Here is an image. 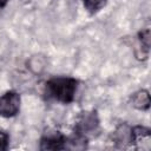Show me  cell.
<instances>
[{"label": "cell", "instance_id": "3957f363", "mask_svg": "<svg viewBox=\"0 0 151 151\" xmlns=\"http://www.w3.org/2000/svg\"><path fill=\"white\" fill-rule=\"evenodd\" d=\"M21 98L15 91H7L0 97V117L12 118L20 111Z\"/></svg>", "mask_w": 151, "mask_h": 151}, {"label": "cell", "instance_id": "6da1fadb", "mask_svg": "<svg viewBox=\"0 0 151 151\" xmlns=\"http://www.w3.org/2000/svg\"><path fill=\"white\" fill-rule=\"evenodd\" d=\"M79 81L72 77H54L45 83V93L61 104H70L74 100Z\"/></svg>", "mask_w": 151, "mask_h": 151}, {"label": "cell", "instance_id": "52a82bcc", "mask_svg": "<svg viewBox=\"0 0 151 151\" xmlns=\"http://www.w3.org/2000/svg\"><path fill=\"white\" fill-rule=\"evenodd\" d=\"M150 94L146 90H139L131 97V105L137 110H147L150 107Z\"/></svg>", "mask_w": 151, "mask_h": 151}, {"label": "cell", "instance_id": "5b68a950", "mask_svg": "<svg viewBox=\"0 0 151 151\" xmlns=\"http://www.w3.org/2000/svg\"><path fill=\"white\" fill-rule=\"evenodd\" d=\"M131 146L138 150H150L151 149V133L150 129L145 126H133L131 127Z\"/></svg>", "mask_w": 151, "mask_h": 151}, {"label": "cell", "instance_id": "9c48e42d", "mask_svg": "<svg viewBox=\"0 0 151 151\" xmlns=\"http://www.w3.org/2000/svg\"><path fill=\"white\" fill-rule=\"evenodd\" d=\"M9 145V136L5 131H0V151H6Z\"/></svg>", "mask_w": 151, "mask_h": 151}, {"label": "cell", "instance_id": "30bf717a", "mask_svg": "<svg viewBox=\"0 0 151 151\" xmlns=\"http://www.w3.org/2000/svg\"><path fill=\"white\" fill-rule=\"evenodd\" d=\"M8 1H9V0H0V8H4V7L7 5Z\"/></svg>", "mask_w": 151, "mask_h": 151}, {"label": "cell", "instance_id": "7a4b0ae2", "mask_svg": "<svg viewBox=\"0 0 151 151\" xmlns=\"http://www.w3.org/2000/svg\"><path fill=\"white\" fill-rule=\"evenodd\" d=\"M99 127V118L96 111H84L79 114L73 134L83 137L88 140V137L94 134Z\"/></svg>", "mask_w": 151, "mask_h": 151}, {"label": "cell", "instance_id": "ba28073f", "mask_svg": "<svg viewBox=\"0 0 151 151\" xmlns=\"http://www.w3.org/2000/svg\"><path fill=\"white\" fill-rule=\"evenodd\" d=\"M107 0H84V7L90 14H96L103 9Z\"/></svg>", "mask_w": 151, "mask_h": 151}, {"label": "cell", "instance_id": "8992f818", "mask_svg": "<svg viewBox=\"0 0 151 151\" xmlns=\"http://www.w3.org/2000/svg\"><path fill=\"white\" fill-rule=\"evenodd\" d=\"M112 139L118 147L131 145V127L126 124H120L112 134Z\"/></svg>", "mask_w": 151, "mask_h": 151}, {"label": "cell", "instance_id": "277c9868", "mask_svg": "<svg viewBox=\"0 0 151 151\" xmlns=\"http://www.w3.org/2000/svg\"><path fill=\"white\" fill-rule=\"evenodd\" d=\"M40 150H65L67 149V137L59 131H53L44 134L40 138Z\"/></svg>", "mask_w": 151, "mask_h": 151}]
</instances>
